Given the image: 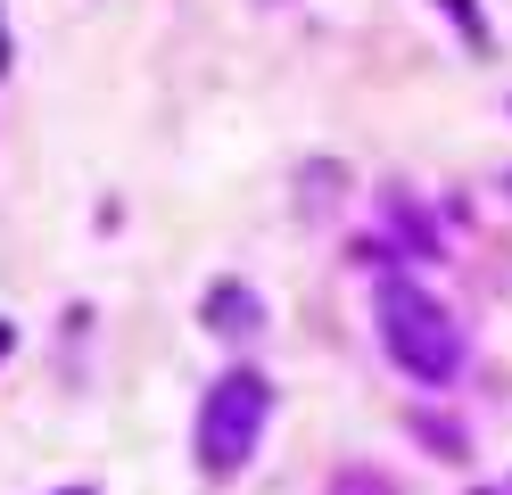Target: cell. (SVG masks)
<instances>
[{"mask_svg": "<svg viewBox=\"0 0 512 495\" xmlns=\"http://www.w3.org/2000/svg\"><path fill=\"white\" fill-rule=\"evenodd\" d=\"M380 339H389V355L405 363L413 380H430V388H446V380L463 372L455 314H446L430 289H413V281H380Z\"/></svg>", "mask_w": 512, "mask_h": 495, "instance_id": "1", "label": "cell"}, {"mask_svg": "<svg viewBox=\"0 0 512 495\" xmlns=\"http://www.w3.org/2000/svg\"><path fill=\"white\" fill-rule=\"evenodd\" d=\"M265 413H273V388L256 372H223L207 388L199 405V471L207 479H232L240 462L256 454V438H265Z\"/></svg>", "mask_w": 512, "mask_h": 495, "instance_id": "2", "label": "cell"}, {"mask_svg": "<svg viewBox=\"0 0 512 495\" xmlns=\"http://www.w3.org/2000/svg\"><path fill=\"white\" fill-rule=\"evenodd\" d=\"M256 322H265V297H256L248 281H215L207 289V330L215 339H248Z\"/></svg>", "mask_w": 512, "mask_h": 495, "instance_id": "3", "label": "cell"}, {"mask_svg": "<svg viewBox=\"0 0 512 495\" xmlns=\"http://www.w3.org/2000/svg\"><path fill=\"white\" fill-rule=\"evenodd\" d=\"M331 495H397V479H380V471H339Z\"/></svg>", "mask_w": 512, "mask_h": 495, "instance_id": "4", "label": "cell"}, {"mask_svg": "<svg viewBox=\"0 0 512 495\" xmlns=\"http://www.w3.org/2000/svg\"><path fill=\"white\" fill-rule=\"evenodd\" d=\"M446 17H455V25L471 33V42H488V25H479V9H471V0H446Z\"/></svg>", "mask_w": 512, "mask_h": 495, "instance_id": "5", "label": "cell"}, {"mask_svg": "<svg viewBox=\"0 0 512 495\" xmlns=\"http://www.w3.org/2000/svg\"><path fill=\"white\" fill-rule=\"evenodd\" d=\"M9 339H17V330H9V322H0V355H9Z\"/></svg>", "mask_w": 512, "mask_h": 495, "instance_id": "6", "label": "cell"}, {"mask_svg": "<svg viewBox=\"0 0 512 495\" xmlns=\"http://www.w3.org/2000/svg\"><path fill=\"white\" fill-rule=\"evenodd\" d=\"M0 66H9V42H0Z\"/></svg>", "mask_w": 512, "mask_h": 495, "instance_id": "7", "label": "cell"}, {"mask_svg": "<svg viewBox=\"0 0 512 495\" xmlns=\"http://www.w3.org/2000/svg\"><path fill=\"white\" fill-rule=\"evenodd\" d=\"M67 495H91V487H67Z\"/></svg>", "mask_w": 512, "mask_h": 495, "instance_id": "8", "label": "cell"}, {"mask_svg": "<svg viewBox=\"0 0 512 495\" xmlns=\"http://www.w3.org/2000/svg\"><path fill=\"white\" fill-rule=\"evenodd\" d=\"M479 495H496V487H479Z\"/></svg>", "mask_w": 512, "mask_h": 495, "instance_id": "9", "label": "cell"}]
</instances>
